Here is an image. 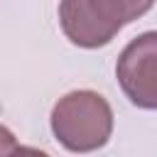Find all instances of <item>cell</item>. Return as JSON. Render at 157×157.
I'll return each mask as SVG.
<instances>
[{"instance_id":"4","label":"cell","mask_w":157,"mask_h":157,"mask_svg":"<svg viewBox=\"0 0 157 157\" xmlns=\"http://www.w3.org/2000/svg\"><path fill=\"white\" fill-rule=\"evenodd\" d=\"M17 152H22V147L17 145L15 135H12L5 125H0V157H5V155H17Z\"/></svg>"},{"instance_id":"3","label":"cell","mask_w":157,"mask_h":157,"mask_svg":"<svg viewBox=\"0 0 157 157\" xmlns=\"http://www.w3.org/2000/svg\"><path fill=\"white\" fill-rule=\"evenodd\" d=\"M115 76L132 105L157 110V29L130 39L118 56Z\"/></svg>"},{"instance_id":"1","label":"cell","mask_w":157,"mask_h":157,"mask_svg":"<svg viewBox=\"0 0 157 157\" xmlns=\"http://www.w3.org/2000/svg\"><path fill=\"white\" fill-rule=\"evenodd\" d=\"M152 5L155 0H61L59 25L71 44L98 49L125 25L150 12Z\"/></svg>"},{"instance_id":"2","label":"cell","mask_w":157,"mask_h":157,"mask_svg":"<svg viewBox=\"0 0 157 157\" xmlns=\"http://www.w3.org/2000/svg\"><path fill=\"white\" fill-rule=\"evenodd\" d=\"M52 132L71 152H91L113 132V108L96 91H71L52 108Z\"/></svg>"}]
</instances>
